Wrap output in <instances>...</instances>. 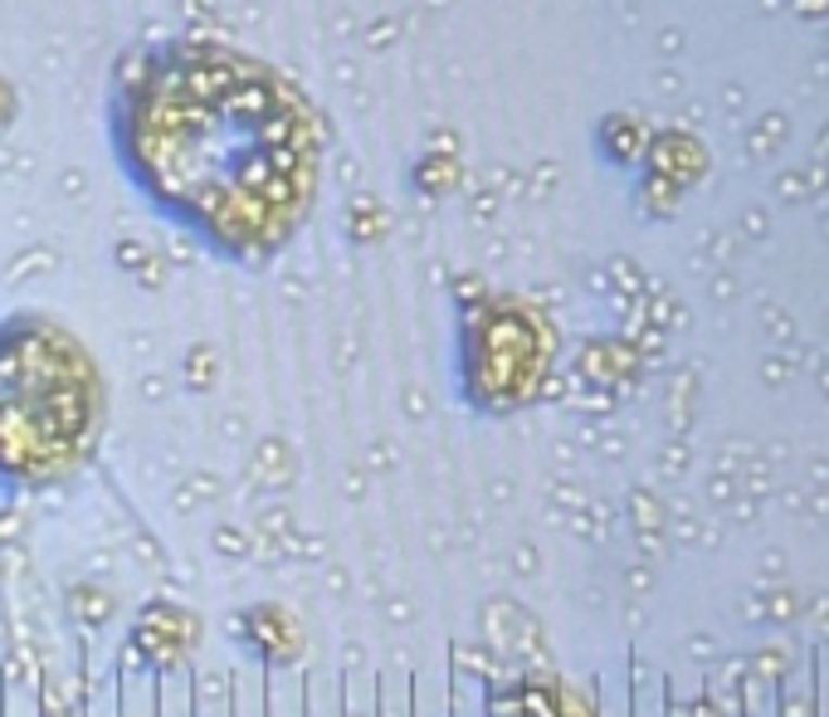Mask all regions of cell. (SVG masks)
I'll list each match as a JSON object with an SVG mask.
<instances>
[{"label":"cell","instance_id":"6da1fadb","mask_svg":"<svg viewBox=\"0 0 829 717\" xmlns=\"http://www.w3.org/2000/svg\"><path fill=\"white\" fill-rule=\"evenodd\" d=\"M137 186L225 259H268L317 201L323 142L303 98L229 49L156 54L123 108Z\"/></svg>","mask_w":829,"mask_h":717},{"label":"cell","instance_id":"7a4b0ae2","mask_svg":"<svg viewBox=\"0 0 829 717\" xmlns=\"http://www.w3.org/2000/svg\"><path fill=\"white\" fill-rule=\"evenodd\" d=\"M108 420L98 362L45 313L0 317V498L64 488Z\"/></svg>","mask_w":829,"mask_h":717}]
</instances>
